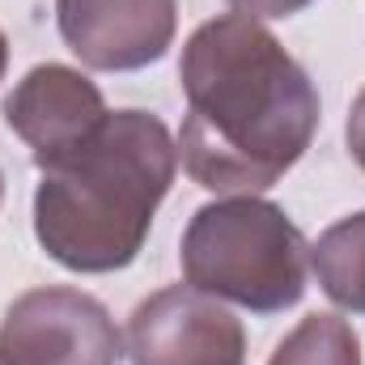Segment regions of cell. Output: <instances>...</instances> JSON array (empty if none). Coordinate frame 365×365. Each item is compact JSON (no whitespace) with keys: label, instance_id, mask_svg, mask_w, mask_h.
<instances>
[{"label":"cell","instance_id":"1","mask_svg":"<svg viewBox=\"0 0 365 365\" xmlns=\"http://www.w3.org/2000/svg\"><path fill=\"white\" fill-rule=\"evenodd\" d=\"M187 119L179 158L217 195H255L284 179L319 132V90L251 13H221L182 43Z\"/></svg>","mask_w":365,"mask_h":365},{"label":"cell","instance_id":"14","mask_svg":"<svg viewBox=\"0 0 365 365\" xmlns=\"http://www.w3.org/2000/svg\"><path fill=\"white\" fill-rule=\"evenodd\" d=\"M0 365H9V361H4V357H0Z\"/></svg>","mask_w":365,"mask_h":365},{"label":"cell","instance_id":"8","mask_svg":"<svg viewBox=\"0 0 365 365\" xmlns=\"http://www.w3.org/2000/svg\"><path fill=\"white\" fill-rule=\"evenodd\" d=\"M310 268L319 276V289L340 310L365 314V212H353L319 234L310 247Z\"/></svg>","mask_w":365,"mask_h":365},{"label":"cell","instance_id":"6","mask_svg":"<svg viewBox=\"0 0 365 365\" xmlns=\"http://www.w3.org/2000/svg\"><path fill=\"white\" fill-rule=\"evenodd\" d=\"M56 26L68 51L98 73H136L158 64L179 30L175 0H56Z\"/></svg>","mask_w":365,"mask_h":365},{"label":"cell","instance_id":"3","mask_svg":"<svg viewBox=\"0 0 365 365\" xmlns=\"http://www.w3.org/2000/svg\"><path fill=\"white\" fill-rule=\"evenodd\" d=\"M179 264L191 289L251 314H280L306 297L310 247L280 204L225 195L195 208L182 230Z\"/></svg>","mask_w":365,"mask_h":365},{"label":"cell","instance_id":"4","mask_svg":"<svg viewBox=\"0 0 365 365\" xmlns=\"http://www.w3.org/2000/svg\"><path fill=\"white\" fill-rule=\"evenodd\" d=\"M0 357L9 365H119L123 340L98 297L73 284H43L4 310Z\"/></svg>","mask_w":365,"mask_h":365},{"label":"cell","instance_id":"11","mask_svg":"<svg viewBox=\"0 0 365 365\" xmlns=\"http://www.w3.org/2000/svg\"><path fill=\"white\" fill-rule=\"evenodd\" d=\"M230 4L238 13H251V17H293L314 0H230Z\"/></svg>","mask_w":365,"mask_h":365},{"label":"cell","instance_id":"12","mask_svg":"<svg viewBox=\"0 0 365 365\" xmlns=\"http://www.w3.org/2000/svg\"><path fill=\"white\" fill-rule=\"evenodd\" d=\"M4 68H9V38H4V30H0V81H4Z\"/></svg>","mask_w":365,"mask_h":365},{"label":"cell","instance_id":"9","mask_svg":"<svg viewBox=\"0 0 365 365\" xmlns=\"http://www.w3.org/2000/svg\"><path fill=\"white\" fill-rule=\"evenodd\" d=\"M268 365H361V340L340 314H306L276 344Z\"/></svg>","mask_w":365,"mask_h":365},{"label":"cell","instance_id":"7","mask_svg":"<svg viewBox=\"0 0 365 365\" xmlns=\"http://www.w3.org/2000/svg\"><path fill=\"white\" fill-rule=\"evenodd\" d=\"M106 98L81 68L34 64L4 98V123L34 153V166L47 170L73 149H81L106 123Z\"/></svg>","mask_w":365,"mask_h":365},{"label":"cell","instance_id":"5","mask_svg":"<svg viewBox=\"0 0 365 365\" xmlns=\"http://www.w3.org/2000/svg\"><path fill=\"white\" fill-rule=\"evenodd\" d=\"M132 365H247L242 319L212 293L170 284L128 319Z\"/></svg>","mask_w":365,"mask_h":365},{"label":"cell","instance_id":"13","mask_svg":"<svg viewBox=\"0 0 365 365\" xmlns=\"http://www.w3.org/2000/svg\"><path fill=\"white\" fill-rule=\"evenodd\" d=\"M0 195H4V175H0Z\"/></svg>","mask_w":365,"mask_h":365},{"label":"cell","instance_id":"2","mask_svg":"<svg viewBox=\"0 0 365 365\" xmlns=\"http://www.w3.org/2000/svg\"><path fill=\"white\" fill-rule=\"evenodd\" d=\"M175 170V136L153 110H110L81 149L43 170L34 191L38 247L81 276L136 264Z\"/></svg>","mask_w":365,"mask_h":365},{"label":"cell","instance_id":"10","mask_svg":"<svg viewBox=\"0 0 365 365\" xmlns=\"http://www.w3.org/2000/svg\"><path fill=\"white\" fill-rule=\"evenodd\" d=\"M344 140H349L353 162L365 170V90L353 98V110H349V123H344Z\"/></svg>","mask_w":365,"mask_h":365}]
</instances>
